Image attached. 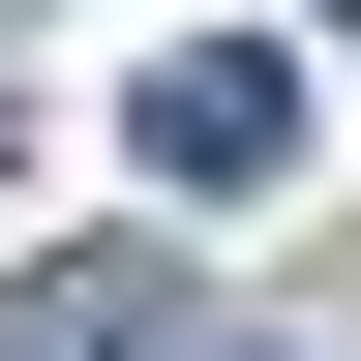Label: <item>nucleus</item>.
<instances>
[{
	"label": "nucleus",
	"instance_id": "f257e3e1",
	"mask_svg": "<svg viewBox=\"0 0 361 361\" xmlns=\"http://www.w3.org/2000/svg\"><path fill=\"white\" fill-rule=\"evenodd\" d=\"M121 151H151L180 211H271V180H301V61H271V30H180V61L121 90Z\"/></svg>",
	"mask_w": 361,
	"mask_h": 361
},
{
	"label": "nucleus",
	"instance_id": "f03ea898",
	"mask_svg": "<svg viewBox=\"0 0 361 361\" xmlns=\"http://www.w3.org/2000/svg\"><path fill=\"white\" fill-rule=\"evenodd\" d=\"M301 30H361V0H301Z\"/></svg>",
	"mask_w": 361,
	"mask_h": 361
}]
</instances>
